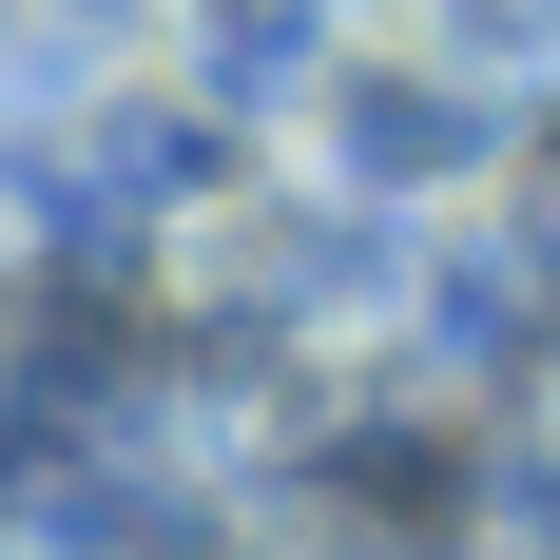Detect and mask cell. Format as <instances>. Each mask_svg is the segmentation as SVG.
<instances>
[{
  "label": "cell",
  "instance_id": "cell-1",
  "mask_svg": "<svg viewBox=\"0 0 560 560\" xmlns=\"http://www.w3.org/2000/svg\"><path fill=\"white\" fill-rule=\"evenodd\" d=\"M483 78H560V0H445Z\"/></svg>",
  "mask_w": 560,
  "mask_h": 560
},
{
  "label": "cell",
  "instance_id": "cell-2",
  "mask_svg": "<svg viewBox=\"0 0 560 560\" xmlns=\"http://www.w3.org/2000/svg\"><path fill=\"white\" fill-rule=\"evenodd\" d=\"M0 39H20V0H0Z\"/></svg>",
  "mask_w": 560,
  "mask_h": 560
}]
</instances>
